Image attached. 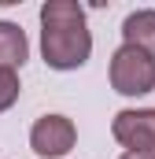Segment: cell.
Here are the masks:
<instances>
[{
    "instance_id": "obj_1",
    "label": "cell",
    "mask_w": 155,
    "mask_h": 159,
    "mask_svg": "<svg viewBox=\"0 0 155 159\" xmlns=\"http://www.w3.org/2000/svg\"><path fill=\"white\" fill-rule=\"evenodd\" d=\"M92 34L85 26V7L78 0L41 4V56L52 70H78L89 63Z\"/></svg>"
},
{
    "instance_id": "obj_2",
    "label": "cell",
    "mask_w": 155,
    "mask_h": 159,
    "mask_svg": "<svg viewBox=\"0 0 155 159\" xmlns=\"http://www.w3.org/2000/svg\"><path fill=\"white\" fill-rule=\"evenodd\" d=\"M111 89L122 96H144L155 89V56L137 48V44H122L111 56Z\"/></svg>"
},
{
    "instance_id": "obj_3",
    "label": "cell",
    "mask_w": 155,
    "mask_h": 159,
    "mask_svg": "<svg viewBox=\"0 0 155 159\" xmlns=\"http://www.w3.org/2000/svg\"><path fill=\"white\" fill-rule=\"evenodd\" d=\"M78 141V126L67 115H44V119L33 122L30 129V148L37 152L41 159H59L74 148Z\"/></svg>"
},
{
    "instance_id": "obj_4",
    "label": "cell",
    "mask_w": 155,
    "mask_h": 159,
    "mask_svg": "<svg viewBox=\"0 0 155 159\" xmlns=\"http://www.w3.org/2000/svg\"><path fill=\"white\" fill-rule=\"evenodd\" d=\"M118 144L129 152H155V107H126L111 122Z\"/></svg>"
},
{
    "instance_id": "obj_5",
    "label": "cell",
    "mask_w": 155,
    "mask_h": 159,
    "mask_svg": "<svg viewBox=\"0 0 155 159\" xmlns=\"http://www.w3.org/2000/svg\"><path fill=\"white\" fill-rule=\"evenodd\" d=\"M122 41L126 44H137V48H144V52L155 56V7L129 11L126 22H122Z\"/></svg>"
},
{
    "instance_id": "obj_6",
    "label": "cell",
    "mask_w": 155,
    "mask_h": 159,
    "mask_svg": "<svg viewBox=\"0 0 155 159\" xmlns=\"http://www.w3.org/2000/svg\"><path fill=\"white\" fill-rule=\"evenodd\" d=\"M30 56V41H26V30L19 22H7L0 19V67H22Z\"/></svg>"
},
{
    "instance_id": "obj_7",
    "label": "cell",
    "mask_w": 155,
    "mask_h": 159,
    "mask_svg": "<svg viewBox=\"0 0 155 159\" xmlns=\"http://www.w3.org/2000/svg\"><path fill=\"white\" fill-rule=\"evenodd\" d=\"M19 93H22L19 74H15L11 67H0V111H7V107L19 100Z\"/></svg>"
},
{
    "instance_id": "obj_8",
    "label": "cell",
    "mask_w": 155,
    "mask_h": 159,
    "mask_svg": "<svg viewBox=\"0 0 155 159\" xmlns=\"http://www.w3.org/2000/svg\"><path fill=\"white\" fill-rule=\"evenodd\" d=\"M118 159H155V152H122Z\"/></svg>"
}]
</instances>
